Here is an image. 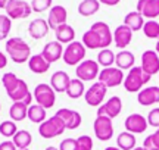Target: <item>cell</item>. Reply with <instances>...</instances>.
I'll return each instance as SVG.
<instances>
[{
	"mask_svg": "<svg viewBox=\"0 0 159 150\" xmlns=\"http://www.w3.org/2000/svg\"><path fill=\"white\" fill-rule=\"evenodd\" d=\"M105 150H121L119 147H115V146H109V147H106Z\"/></svg>",
	"mask_w": 159,
	"mask_h": 150,
	"instance_id": "cell-48",
	"label": "cell"
},
{
	"mask_svg": "<svg viewBox=\"0 0 159 150\" xmlns=\"http://www.w3.org/2000/svg\"><path fill=\"white\" fill-rule=\"evenodd\" d=\"M66 19H68V12L63 6H52L49 11V16H47V24H49L50 29H56L57 27L66 24Z\"/></svg>",
	"mask_w": 159,
	"mask_h": 150,
	"instance_id": "cell-17",
	"label": "cell"
},
{
	"mask_svg": "<svg viewBox=\"0 0 159 150\" xmlns=\"http://www.w3.org/2000/svg\"><path fill=\"white\" fill-rule=\"evenodd\" d=\"M155 52L159 55V38H158V41H156V47H155Z\"/></svg>",
	"mask_w": 159,
	"mask_h": 150,
	"instance_id": "cell-50",
	"label": "cell"
},
{
	"mask_svg": "<svg viewBox=\"0 0 159 150\" xmlns=\"http://www.w3.org/2000/svg\"><path fill=\"white\" fill-rule=\"evenodd\" d=\"M0 110H2V104H0Z\"/></svg>",
	"mask_w": 159,
	"mask_h": 150,
	"instance_id": "cell-53",
	"label": "cell"
},
{
	"mask_svg": "<svg viewBox=\"0 0 159 150\" xmlns=\"http://www.w3.org/2000/svg\"><path fill=\"white\" fill-rule=\"evenodd\" d=\"M12 29V19L7 15H0V41L6 40Z\"/></svg>",
	"mask_w": 159,
	"mask_h": 150,
	"instance_id": "cell-38",
	"label": "cell"
},
{
	"mask_svg": "<svg viewBox=\"0 0 159 150\" xmlns=\"http://www.w3.org/2000/svg\"><path fill=\"white\" fill-rule=\"evenodd\" d=\"M93 131L97 140L100 141H109L114 137V124L112 119L108 116H96L93 124Z\"/></svg>",
	"mask_w": 159,
	"mask_h": 150,
	"instance_id": "cell-9",
	"label": "cell"
},
{
	"mask_svg": "<svg viewBox=\"0 0 159 150\" xmlns=\"http://www.w3.org/2000/svg\"><path fill=\"white\" fill-rule=\"evenodd\" d=\"M81 43L84 44L85 49H90V50L109 49V46L114 43V33L111 31L106 22L97 21L83 34Z\"/></svg>",
	"mask_w": 159,
	"mask_h": 150,
	"instance_id": "cell-1",
	"label": "cell"
},
{
	"mask_svg": "<svg viewBox=\"0 0 159 150\" xmlns=\"http://www.w3.org/2000/svg\"><path fill=\"white\" fill-rule=\"evenodd\" d=\"M106 91H108V88L106 86H103L102 82H93L87 90H85V94H84V100L85 103L89 104V106H94V108H99L100 104H103V100L106 97Z\"/></svg>",
	"mask_w": 159,
	"mask_h": 150,
	"instance_id": "cell-10",
	"label": "cell"
},
{
	"mask_svg": "<svg viewBox=\"0 0 159 150\" xmlns=\"http://www.w3.org/2000/svg\"><path fill=\"white\" fill-rule=\"evenodd\" d=\"M52 3H53V0H33L30 5H31V9L33 12H44V11H49L52 7Z\"/></svg>",
	"mask_w": 159,
	"mask_h": 150,
	"instance_id": "cell-40",
	"label": "cell"
},
{
	"mask_svg": "<svg viewBox=\"0 0 159 150\" xmlns=\"http://www.w3.org/2000/svg\"><path fill=\"white\" fill-rule=\"evenodd\" d=\"M0 150H18L16 146L13 144L12 140H6L3 143H0Z\"/></svg>",
	"mask_w": 159,
	"mask_h": 150,
	"instance_id": "cell-44",
	"label": "cell"
},
{
	"mask_svg": "<svg viewBox=\"0 0 159 150\" xmlns=\"http://www.w3.org/2000/svg\"><path fill=\"white\" fill-rule=\"evenodd\" d=\"M143 147L146 150H159V128L153 134H150L144 139Z\"/></svg>",
	"mask_w": 159,
	"mask_h": 150,
	"instance_id": "cell-39",
	"label": "cell"
},
{
	"mask_svg": "<svg viewBox=\"0 0 159 150\" xmlns=\"http://www.w3.org/2000/svg\"><path fill=\"white\" fill-rule=\"evenodd\" d=\"M158 75H159V74H158Z\"/></svg>",
	"mask_w": 159,
	"mask_h": 150,
	"instance_id": "cell-54",
	"label": "cell"
},
{
	"mask_svg": "<svg viewBox=\"0 0 159 150\" xmlns=\"http://www.w3.org/2000/svg\"><path fill=\"white\" fill-rule=\"evenodd\" d=\"M133 150H146V149H144V147L142 146V147H136V149H133Z\"/></svg>",
	"mask_w": 159,
	"mask_h": 150,
	"instance_id": "cell-51",
	"label": "cell"
},
{
	"mask_svg": "<svg viewBox=\"0 0 159 150\" xmlns=\"http://www.w3.org/2000/svg\"><path fill=\"white\" fill-rule=\"evenodd\" d=\"M144 18L142 16V13H139L137 11H133L130 13H127L124 18V25H127L128 28L134 33V31H140L143 29V25H144Z\"/></svg>",
	"mask_w": 159,
	"mask_h": 150,
	"instance_id": "cell-27",
	"label": "cell"
},
{
	"mask_svg": "<svg viewBox=\"0 0 159 150\" xmlns=\"http://www.w3.org/2000/svg\"><path fill=\"white\" fill-rule=\"evenodd\" d=\"M121 0H99L100 5H106V6H116Z\"/></svg>",
	"mask_w": 159,
	"mask_h": 150,
	"instance_id": "cell-45",
	"label": "cell"
},
{
	"mask_svg": "<svg viewBox=\"0 0 159 150\" xmlns=\"http://www.w3.org/2000/svg\"><path fill=\"white\" fill-rule=\"evenodd\" d=\"M6 65H7V58L3 52H0V69L6 68Z\"/></svg>",
	"mask_w": 159,
	"mask_h": 150,
	"instance_id": "cell-46",
	"label": "cell"
},
{
	"mask_svg": "<svg viewBox=\"0 0 159 150\" xmlns=\"http://www.w3.org/2000/svg\"><path fill=\"white\" fill-rule=\"evenodd\" d=\"M148 124L150 127L159 128V108H155L148 113Z\"/></svg>",
	"mask_w": 159,
	"mask_h": 150,
	"instance_id": "cell-42",
	"label": "cell"
},
{
	"mask_svg": "<svg viewBox=\"0 0 159 150\" xmlns=\"http://www.w3.org/2000/svg\"><path fill=\"white\" fill-rule=\"evenodd\" d=\"M77 150H93V140L90 135H80L77 139Z\"/></svg>",
	"mask_w": 159,
	"mask_h": 150,
	"instance_id": "cell-41",
	"label": "cell"
},
{
	"mask_svg": "<svg viewBox=\"0 0 159 150\" xmlns=\"http://www.w3.org/2000/svg\"><path fill=\"white\" fill-rule=\"evenodd\" d=\"M18 133V127H16V122L11 121H3L0 124V134L6 137V139H12L15 134Z\"/></svg>",
	"mask_w": 159,
	"mask_h": 150,
	"instance_id": "cell-37",
	"label": "cell"
},
{
	"mask_svg": "<svg viewBox=\"0 0 159 150\" xmlns=\"http://www.w3.org/2000/svg\"><path fill=\"white\" fill-rule=\"evenodd\" d=\"M150 75L146 74L144 71L142 69V66H133L127 77L124 78V82L122 86L128 93H139L140 90H143V87L150 81Z\"/></svg>",
	"mask_w": 159,
	"mask_h": 150,
	"instance_id": "cell-3",
	"label": "cell"
},
{
	"mask_svg": "<svg viewBox=\"0 0 159 150\" xmlns=\"http://www.w3.org/2000/svg\"><path fill=\"white\" fill-rule=\"evenodd\" d=\"M28 115V106L22 102H13L9 109V116L13 122H21L24 121Z\"/></svg>",
	"mask_w": 159,
	"mask_h": 150,
	"instance_id": "cell-28",
	"label": "cell"
},
{
	"mask_svg": "<svg viewBox=\"0 0 159 150\" xmlns=\"http://www.w3.org/2000/svg\"><path fill=\"white\" fill-rule=\"evenodd\" d=\"M55 34H56V40L62 44H69L75 41V29L69 24H63L61 27H57L55 29Z\"/></svg>",
	"mask_w": 159,
	"mask_h": 150,
	"instance_id": "cell-26",
	"label": "cell"
},
{
	"mask_svg": "<svg viewBox=\"0 0 159 150\" xmlns=\"http://www.w3.org/2000/svg\"><path fill=\"white\" fill-rule=\"evenodd\" d=\"M97 64H99V66H103V68L112 66L115 64V53L111 49H102L97 55Z\"/></svg>",
	"mask_w": 159,
	"mask_h": 150,
	"instance_id": "cell-34",
	"label": "cell"
},
{
	"mask_svg": "<svg viewBox=\"0 0 159 150\" xmlns=\"http://www.w3.org/2000/svg\"><path fill=\"white\" fill-rule=\"evenodd\" d=\"M49 24L46 19L43 18H37V19H33L28 25V34L31 38H34V40H41V38H44L46 35L49 34Z\"/></svg>",
	"mask_w": 159,
	"mask_h": 150,
	"instance_id": "cell-20",
	"label": "cell"
},
{
	"mask_svg": "<svg viewBox=\"0 0 159 150\" xmlns=\"http://www.w3.org/2000/svg\"><path fill=\"white\" fill-rule=\"evenodd\" d=\"M46 150H59V147H55V146H49V147H46Z\"/></svg>",
	"mask_w": 159,
	"mask_h": 150,
	"instance_id": "cell-49",
	"label": "cell"
},
{
	"mask_svg": "<svg viewBox=\"0 0 159 150\" xmlns=\"http://www.w3.org/2000/svg\"><path fill=\"white\" fill-rule=\"evenodd\" d=\"M121 112H122V100L118 96H112L97 108V116H108L111 119L116 118Z\"/></svg>",
	"mask_w": 159,
	"mask_h": 150,
	"instance_id": "cell-12",
	"label": "cell"
},
{
	"mask_svg": "<svg viewBox=\"0 0 159 150\" xmlns=\"http://www.w3.org/2000/svg\"><path fill=\"white\" fill-rule=\"evenodd\" d=\"M12 141H13V144L16 146L18 150L28 149L30 144L33 143V135L27 130H18V133L12 137Z\"/></svg>",
	"mask_w": 159,
	"mask_h": 150,
	"instance_id": "cell-31",
	"label": "cell"
},
{
	"mask_svg": "<svg viewBox=\"0 0 159 150\" xmlns=\"http://www.w3.org/2000/svg\"><path fill=\"white\" fill-rule=\"evenodd\" d=\"M6 15L11 19H25L31 15V5L25 0H11L6 6Z\"/></svg>",
	"mask_w": 159,
	"mask_h": 150,
	"instance_id": "cell-11",
	"label": "cell"
},
{
	"mask_svg": "<svg viewBox=\"0 0 159 150\" xmlns=\"http://www.w3.org/2000/svg\"><path fill=\"white\" fill-rule=\"evenodd\" d=\"M0 81H2V84H3V87H5L6 93H7V94H11V93L18 87L21 78H18L13 72H6V74L2 77V80Z\"/></svg>",
	"mask_w": 159,
	"mask_h": 150,
	"instance_id": "cell-35",
	"label": "cell"
},
{
	"mask_svg": "<svg viewBox=\"0 0 159 150\" xmlns=\"http://www.w3.org/2000/svg\"><path fill=\"white\" fill-rule=\"evenodd\" d=\"M100 9L99 0H83L78 5V13L81 16H91Z\"/></svg>",
	"mask_w": 159,
	"mask_h": 150,
	"instance_id": "cell-32",
	"label": "cell"
},
{
	"mask_svg": "<svg viewBox=\"0 0 159 150\" xmlns=\"http://www.w3.org/2000/svg\"><path fill=\"white\" fill-rule=\"evenodd\" d=\"M66 96L69 99H80L85 94V87H84V81L78 80V78H74V80L69 81L68 87H66Z\"/></svg>",
	"mask_w": 159,
	"mask_h": 150,
	"instance_id": "cell-29",
	"label": "cell"
},
{
	"mask_svg": "<svg viewBox=\"0 0 159 150\" xmlns=\"http://www.w3.org/2000/svg\"><path fill=\"white\" fill-rule=\"evenodd\" d=\"M85 52H87V49L81 41H72V43L66 44V47L63 49L62 59L68 66H77L84 60Z\"/></svg>",
	"mask_w": 159,
	"mask_h": 150,
	"instance_id": "cell-5",
	"label": "cell"
},
{
	"mask_svg": "<svg viewBox=\"0 0 159 150\" xmlns=\"http://www.w3.org/2000/svg\"><path fill=\"white\" fill-rule=\"evenodd\" d=\"M136 64V58H134V53L128 52V50H121L119 53L115 55V65L119 69H131Z\"/></svg>",
	"mask_w": 159,
	"mask_h": 150,
	"instance_id": "cell-25",
	"label": "cell"
},
{
	"mask_svg": "<svg viewBox=\"0 0 159 150\" xmlns=\"http://www.w3.org/2000/svg\"><path fill=\"white\" fill-rule=\"evenodd\" d=\"M137 102L142 106L159 104V87L156 86L144 87L143 90H140L137 93Z\"/></svg>",
	"mask_w": 159,
	"mask_h": 150,
	"instance_id": "cell-18",
	"label": "cell"
},
{
	"mask_svg": "<svg viewBox=\"0 0 159 150\" xmlns=\"http://www.w3.org/2000/svg\"><path fill=\"white\" fill-rule=\"evenodd\" d=\"M21 150H28V149H21Z\"/></svg>",
	"mask_w": 159,
	"mask_h": 150,
	"instance_id": "cell-52",
	"label": "cell"
},
{
	"mask_svg": "<svg viewBox=\"0 0 159 150\" xmlns=\"http://www.w3.org/2000/svg\"><path fill=\"white\" fill-rule=\"evenodd\" d=\"M143 34L148 38L152 40H158L159 38V22H156L155 19H149L143 25Z\"/></svg>",
	"mask_w": 159,
	"mask_h": 150,
	"instance_id": "cell-36",
	"label": "cell"
},
{
	"mask_svg": "<svg viewBox=\"0 0 159 150\" xmlns=\"http://www.w3.org/2000/svg\"><path fill=\"white\" fill-rule=\"evenodd\" d=\"M124 127H125V131H128V133L136 135V134L144 133L148 130L149 124H148V119L143 115H140V113H131L130 116H127V119L124 122Z\"/></svg>",
	"mask_w": 159,
	"mask_h": 150,
	"instance_id": "cell-13",
	"label": "cell"
},
{
	"mask_svg": "<svg viewBox=\"0 0 159 150\" xmlns=\"http://www.w3.org/2000/svg\"><path fill=\"white\" fill-rule=\"evenodd\" d=\"M69 81H71V78L65 71H56L50 77V87L55 90V93H65Z\"/></svg>",
	"mask_w": 159,
	"mask_h": 150,
	"instance_id": "cell-23",
	"label": "cell"
},
{
	"mask_svg": "<svg viewBox=\"0 0 159 150\" xmlns=\"http://www.w3.org/2000/svg\"><path fill=\"white\" fill-rule=\"evenodd\" d=\"M133 40V31H131L127 25H119L116 27L114 31V43L115 46L118 47V49H122L124 50L125 47L128 46Z\"/></svg>",
	"mask_w": 159,
	"mask_h": 150,
	"instance_id": "cell-22",
	"label": "cell"
},
{
	"mask_svg": "<svg viewBox=\"0 0 159 150\" xmlns=\"http://www.w3.org/2000/svg\"><path fill=\"white\" fill-rule=\"evenodd\" d=\"M63 49H65L63 44L62 43H59L57 40L49 41V43L43 47L41 55H43V58L52 65V64H55V62H57V60L63 56Z\"/></svg>",
	"mask_w": 159,
	"mask_h": 150,
	"instance_id": "cell-16",
	"label": "cell"
},
{
	"mask_svg": "<svg viewBox=\"0 0 159 150\" xmlns=\"http://www.w3.org/2000/svg\"><path fill=\"white\" fill-rule=\"evenodd\" d=\"M59 150H77V139H65L61 141Z\"/></svg>",
	"mask_w": 159,
	"mask_h": 150,
	"instance_id": "cell-43",
	"label": "cell"
},
{
	"mask_svg": "<svg viewBox=\"0 0 159 150\" xmlns=\"http://www.w3.org/2000/svg\"><path fill=\"white\" fill-rule=\"evenodd\" d=\"M137 12L142 13L143 18L155 19L159 16V0H139Z\"/></svg>",
	"mask_w": 159,
	"mask_h": 150,
	"instance_id": "cell-21",
	"label": "cell"
},
{
	"mask_svg": "<svg viewBox=\"0 0 159 150\" xmlns=\"http://www.w3.org/2000/svg\"><path fill=\"white\" fill-rule=\"evenodd\" d=\"M124 71L116 68V66H109V68H103L99 72L97 81L102 82L103 86H106V88H114L118 87L124 82Z\"/></svg>",
	"mask_w": 159,
	"mask_h": 150,
	"instance_id": "cell-6",
	"label": "cell"
},
{
	"mask_svg": "<svg viewBox=\"0 0 159 150\" xmlns=\"http://www.w3.org/2000/svg\"><path fill=\"white\" fill-rule=\"evenodd\" d=\"M7 96H9V99L13 100V102H22V103H25L27 106H31V103H33V93L30 91L28 84L24 80L19 81L18 87L11 94H7Z\"/></svg>",
	"mask_w": 159,
	"mask_h": 150,
	"instance_id": "cell-19",
	"label": "cell"
},
{
	"mask_svg": "<svg viewBox=\"0 0 159 150\" xmlns=\"http://www.w3.org/2000/svg\"><path fill=\"white\" fill-rule=\"evenodd\" d=\"M142 69L150 77L159 74V55L155 50H146L142 55Z\"/></svg>",
	"mask_w": 159,
	"mask_h": 150,
	"instance_id": "cell-15",
	"label": "cell"
},
{
	"mask_svg": "<svg viewBox=\"0 0 159 150\" xmlns=\"http://www.w3.org/2000/svg\"><path fill=\"white\" fill-rule=\"evenodd\" d=\"M65 130H66V127H65L63 121L56 115L47 118L44 122H41L39 125V134L43 139H47V140L62 135L65 133Z\"/></svg>",
	"mask_w": 159,
	"mask_h": 150,
	"instance_id": "cell-4",
	"label": "cell"
},
{
	"mask_svg": "<svg viewBox=\"0 0 159 150\" xmlns=\"http://www.w3.org/2000/svg\"><path fill=\"white\" fill-rule=\"evenodd\" d=\"M100 66L97 64V60L93 59H84L80 65L75 66V74L77 78L81 81H93L99 77Z\"/></svg>",
	"mask_w": 159,
	"mask_h": 150,
	"instance_id": "cell-8",
	"label": "cell"
},
{
	"mask_svg": "<svg viewBox=\"0 0 159 150\" xmlns=\"http://www.w3.org/2000/svg\"><path fill=\"white\" fill-rule=\"evenodd\" d=\"M6 53L15 64H25L31 58V47L21 37H12L6 40Z\"/></svg>",
	"mask_w": 159,
	"mask_h": 150,
	"instance_id": "cell-2",
	"label": "cell"
},
{
	"mask_svg": "<svg viewBox=\"0 0 159 150\" xmlns=\"http://www.w3.org/2000/svg\"><path fill=\"white\" fill-rule=\"evenodd\" d=\"M11 0H0V9H6V6Z\"/></svg>",
	"mask_w": 159,
	"mask_h": 150,
	"instance_id": "cell-47",
	"label": "cell"
},
{
	"mask_svg": "<svg viewBox=\"0 0 159 150\" xmlns=\"http://www.w3.org/2000/svg\"><path fill=\"white\" fill-rule=\"evenodd\" d=\"M33 96H34L37 104L43 106L46 110L53 108V104L56 103V93L50 87V84L41 82L39 86H35L34 91H33Z\"/></svg>",
	"mask_w": 159,
	"mask_h": 150,
	"instance_id": "cell-7",
	"label": "cell"
},
{
	"mask_svg": "<svg viewBox=\"0 0 159 150\" xmlns=\"http://www.w3.org/2000/svg\"><path fill=\"white\" fill-rule=\"evenodd\" d=\"M137 140L134 134L124 131V133L118 134L116 137V147H119L121 150H133L137 147Z\"/></svg>",
	"mask_w": 159,
	"mask_h": 150,
	"instance_id": "cell-30",
	"label": "cell"
},
{
	"mask_svg": "<svg viewBox=\"0 0 159 150\" xmlns=\"http://www.w3.org/2000/svg\"><path fill=\"white\" fill-rule=\"evenodd\" d=\"M28 68L31 72L34 74H46L47 71L50 69V64L43 58V55L39 53V55H33L28 60Z\"/></svg>",
	"mask_w": 159,
	"mask_h": 150,
	"instance_id": "cell-24",
	"label": "cell"
},
{
	"mask_svg": "<svg viewBox=\"0 0 159 150\" xmlns=\"http://www.w3.org/2000/svg\"><path fill=\"white\" fill-rule=\"evenodd\" d=\"M46 116H47V113H46V109L43 106H40V104H31V106H28V115H27V118L31 122L40 125L41 122H44L47 119Z\"/></svg>",
	"mask_w": 159,
	"mask_h": 150,
	"instance_id": "cell-33",
	"label": "cell"
},
{
	"mask_svg": "<svg viewBox=\"0 0 159 150\" xmlns=\"http://www.w3.org/2000/svg\"><path fill=\"white\" fill-rule=\"evenodd\" d=\"M55 115L62 119L66 130H77L81 125V122H83V118L80 115V112H77L74 109H68V108L59 109Z\"/></svg>",
	"mask_w": 159,
	"mask_h": 150,
	"instance_id": "cell-14",
	"label": "cell"
}]
</instances>
